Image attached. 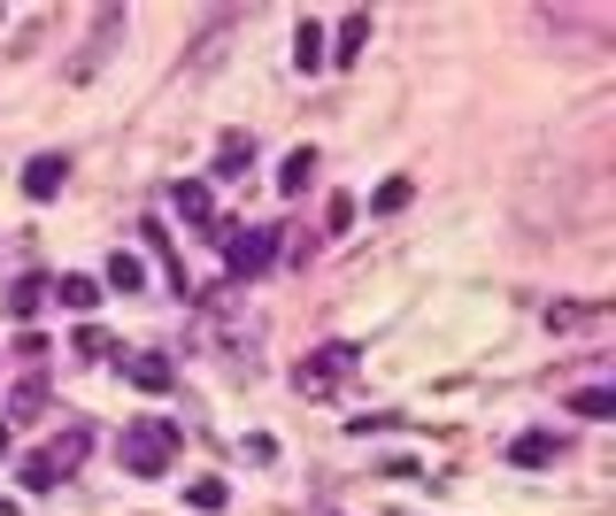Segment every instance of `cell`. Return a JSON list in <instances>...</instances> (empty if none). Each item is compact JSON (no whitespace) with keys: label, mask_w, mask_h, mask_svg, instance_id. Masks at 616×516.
Segmentation results:
<instances>
[{"label":"cell","mask_w":616,"mask_h":516,"mask_svg":"<svg viewBox=\"0 0 616 516\" xmlns=\"http://www.w3.org/2000/svg\"><path fill=\"white\" fill-rule=\"evenodd\" d=\"M116 455H124V471H132V478H162V471H170V455H177V424H170V416H140V424H124Z\"/></svg>","instance_id":"obj_1"},{"label":"cell","mask_w":616,"mask_h":516,"mask_svg":"<svg viewBox=\"0 0 616 516\" xmlns=\"http://www.w3.org/2000/svg\"><path fill=\"white\" fill-rule=\"evenodd\" d=\"M208 239H224L232 278H255V270H270V255H278V231H270V224H216Z\"/></svg>","instance_id":"obj_2"},{"label":"cell","mask_w":616,"mask_h":516,"mask_svg":"<svg viewBox=\"0 0 616 516\" xmlns=\"http://www.w3.org/2000/svg\"><path fill=\"white\" fill-rule=\"evenodd\" d=\"M116 39H124V8H93V39H85V54L70 62V78H93V70L116 54Z\"/></svg>","instance_id":"obj_3"},{"label":"cell","mask_w":616,"mask_h":516,"mask_svg":"<svg viewBox=\"0 0 616 516\" xmlns=\"http://www.w3.org/2000/svg\"><path fill=\"white\" fill-rule=\"evenodd\" d=\"M347 362H355V347H324V354H308L301 370H294V385H301V393H331V385L347 378Z\"/></svg>","instance_id":"obj_4"},{"label":"cell","mask_w":616,"mask_h":516,"mask_svg":"<svg viewBox=\"0 0 616 516\" xmlns=\"http://www.w3.org/2000/svg\"><path fill=\"white\" fill-rule=\"evenodd\" d=\"M170 208H177L185 224L216 231V200H208V185H201V177H177V185H170Z\"/></svg>","instance_id":"obj_5"},{"label":"cell","mask_w":616,"mask_h":516,"mask_svg":"<svg viewBox=\"0 0 616 516\" xmlns=\"http://www.w3.org/2000/svg\"><path fill=\"white\" fill-rule=\"evenodd\" d=\"M62 177H70V155H31V163H23V193H31V200H54Z\"/></svg>","instance_id":"obj_6"},{"label":"cell","mask_w":616,"mask_h":516,"mask_svg":"<svg viewBox=\"0 0 616 516\" xmlns=\"http://www.w3.org/2000/svg\"><path fill=\"white\" fill-rule=\"evenodd\" d=\"M109 293H147V262H140L132 247L109 255Z\"/></svg>","instance_id":"obj_7"},{"label":"cell","mask_w":616,"mask_h":516,"mask_svg":"<svg viewBox=\"0 0 616 516\" xmlns=\"http://www.w3.org/2000/svg\"><path fill=\"white\" fill-rule=\"evenodd\" d=\"M47 301H62V309H78V317H85V309L101 301V278H85V270H70L62 286H47Z\"/></svg>","instance_id":"obj_8"},{"label":"cell","mask_w":616,"mask_h":516,"mask_svg":"<svg viewBox=\"0 0 616 516\" xmlns=\"http://www.w3.org/2000/svg\"><path fill=\"white\" fill-rule=\"evenodd\" d=\"M124 378H132L140 393H170V378H177V370H170L162 354H132V362H124Z\"/></svg>","instance_id":"obj_9"},{"label":"cell","mask_w":616,"mask_h":516,"mask_svg":"<svg viewBox=\"0 0 616 516\" xmlns=\"http://www.w3.org/2000/svg\"><path fill=\"white\" fill-rule=\"evenodd\" d=\"M39 309H47V278H16V286H8V317H16V324H31Z\"/></svg>","instance_id":"obj_10"},{"label":"cell","mask_w":616,"mask_h":516,"mask_svg":"<svg viewBox=\"0 0 616 516\" xmlns=\"http://www.w3.org/2000/svg\"><path fill=\"white\" fill-rule=\"evenodd\" d=\"M85 447H93V440H85V424H70V432H54V447H47V463H54V471L70 478V471L85 463Z\"/></svg>","instance_id":"obj_11"},{"label":"cell","mask_w":616,"mask_h":516,"mask_svg":"<svg viewBox=\"0 0 616 516\" xmlns=\"http://www.w3.org/2000/svg\"><path fill=\"white\" fill-rule=\"evenodd\" d=\"M294 62H301V78L324 70V23L316 16H301V31H294Z\"/></svg>","instance_id":"obj_12"},{"label":"cell","mask_w":616,"mask_h":516,"mask_svg":"<svg viewBox=\"0 0 616 516\" xmlns=\"http://www.w3.org/2000/svg\"><path fill=\"white\" fill-rule=\"evenodd\" d=\"M362 47H370V16H347V23H339V47H331L324 62H362Z\"/></svg>","instance_id":"obj_13"},{"label":"cell","mask_w":616,"mask_h":516,"mask_svg":"<svg viewBox=\"0 0 616 516\" xmlns=\"http://www.w3.org/2000/svg\"><path fill=\"white\" fill-rule=\"evenodd\" d=\"M247 171H255V140H239V132H232V140L216 147V177H247Z\"/></svg>","instance_id":"obj_14"},{"label":"cell","mask_w":616,"mask_h":516,"mask_svg":"<svg viewBox=\"0 0 616 516\" xmlns=\"http://www.w3.org/2000/svg\"><path fill=\"white\" fill-rule=\"evenodd\" d=\"M8 416H47V378H39V370L8 393Z\"/></svg>","instance_id":"obj_15"},{"label":"cell","mask_w":616,"mask_h":516,"mask_svg":"<svg viewBox=\"0 0 616 516\" xmlns=\"http://www.w3.org/2000/svg\"><path fill=\"white\" fill-rule=\"evenodd\" d=\"M509 455H516L524 471H547V463H555V432H524V440H516Z\"/></svg>","instance_id":"obj_16"},{"label":"cell","mask_w":616,"mask_h":516,"mask_svg":"<svg viewBox=\"0 0 616 516\" xmlns=\"http://www.w3.org/2000/svg\"><path fill=\"white\" fill-rule=\"evenodd\" d=\"M308 171H316V155H308V147H294V155H286V171H278V193H286V200H294V193H308Z\"/></svg>","instance_id":"obj_17"},{"label":"cell","mask_w":616,"mask_h":516,"mask_svg":"<svg viewBox=\"0 0 616 516\" xmlns=\"http://www.w3.org/2000/svg\"><path fill=\"white\" fill-rule=\"evenodd\" d=\"M23 486H31V494H54V486H62V471L47 463V447H39V455H23Z\"/></svg>","instance_id":"obj_18"},{"label":"cell","mask_w":616,"mask_h":516,"mask_svg":"<svg viewBox=\"0 0 616 516\" xmlns=\"http://www.w3.org/2000/svg\"><path fill=\"white\" fill-rule=\"evenodd\" d=\"M185 502H193L201 516H216L224 502H232V494H224V478H193V486H185Z\"/></svg>","instance_id":"obj_19"},{"label":"cell","mask_w":616,"mask_h":516,"mask_svg":"<svg viewBox=\"0 0 616 516\" xmlns=\"http://www.w3.org/2000/svg\"><path fill=\"white\" fill-rule=\"evenodd\" d=\"M571 409L602 424V416H616V393H609V385H586V393H571Z\"/></svg>","instance_id":"obj_20"},{"label":"cell","mask_w":616,"mask_h":516,"mask_svg":"<svg viewBox=\"0 0 616 516\" xmlns=\"http://www.w3.org/2000/svg\"><path fill=\"white\" fill-rule=\"evenodd\" d=\"M78 354H85V362H109L116 347H109V332H101V324H85V332H78Z\"/></svg>","instance_id":"obj_21"},{"label":"cell","mask_w":616,"mask_h":516,"mask_svg":"<svg viewBox=\"0 0 616 516\" xmlns=\"http://www.w3.org/2000/svg\"><path fill=\"white\" fill-rule=\"evenodd\" d=\"M393 208H409V177H386L378 185V216H393Z\"/></svg>","instance_id":"obj_22"},{"label":"cell","mask_w":616,"mask_h":516,"mask_svg":"<svg viewBox=\"0 0 616 516\" xmlns=\"http://www.w3.org/2000/svg\"><path fill=\"white\" fill-rule=\"evenodd\" d=\"M347 224H355V200L331 193V200H324V231H347Z\"/></svg>","instance_id":"obj_23"},{"label":"cell","mask_w":616,"mask_h":516,"mask_svg":"<svg viewBox=\"0 0 616 516\" xmlns=\"http://www.w3.org/2000/svg\"><path fill=\"white\" fill-rule=\"evenodd\" d=\"M16 362H31V370H39V362H47V340H39V332H16Z\"/></svg>","instance_id":"obj_24"},{"label":"cell","mask_w":616,"mask_h":516,"mask_svg":"<svg viewBox=\"0 0 616 516\" xmlns=\"http://www.w3.org/2000/svg\"><path fill=\"white\" fill-rule=\"evenodd\" d=\"M0 516H23V509H16V502H8V494H0Z\"/></svg>","instance_id":"obj_25"},{"label":"cell","mask_w":616,"mask_h":516,"mask_svg":"<svg viewBox=\"0 0 616 516\" xmlns=\"http://www.w3.org/2000/svg\"><path fill=\"white\" fill-rule=\"evenodd\" d=\"M0 455H8V424H0Z\"/></svg>","instance_id":"obj_26"}]
</instances>
